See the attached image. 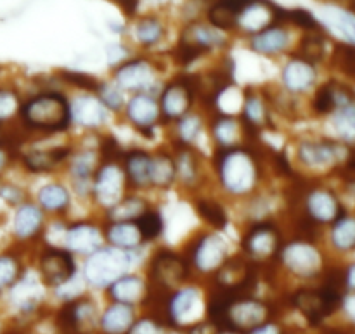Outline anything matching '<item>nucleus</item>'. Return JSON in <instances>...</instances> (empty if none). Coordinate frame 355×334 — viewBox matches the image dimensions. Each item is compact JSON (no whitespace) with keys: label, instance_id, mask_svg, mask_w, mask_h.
Segmentation results:
<instances>
[{"label":"nucleus","instance_id":"obj_27","mask_svg":"<svg viewBox=\"0 0 355 334\" xmlns=\"http://www.w3.org/2000/svg\"><path fill=\"white\" fill-rule=\"evenodd\" d=\"M210 134L215 148H234V146L246 144L241 120L232 114H215L214 120L210 121Z\"/></svg>","mask_w":355,"mask_h":334},{"label":"nucleus","instance_id":"obj_48","mask_svg":"<svg viewBox=\"0 0 355 334\" xmlns=\"http://www.w3.org/2000/svg\"><path fill=\"white\" fill-rule=\"evenodd\" d=\"M286 21L288 23L295 24V26L302 28L307 33H322L324 28L322 24L315 19V16L312 12L305 9H290L286 10Z\"/></svg>","mask_w":355,"mask_h":334},{"label":"nucleus","instance_id":"obj_35","mask_svg":"<svg viewBox=\"0 0 355 334\" xmlns=\"http://www.w3.org/2000/svg\"><path fill=\"white\" fill-rule=\"evenodd\" d=\"M24 260L14 249L0 252V295L9 291L24 276Z\"/></svg>","mask_w":355,"mask_h":334},{"label":"nucleus","instance_id":"obj_52","mask_svg":"<svg viewBox=\"0 0 355 334\" xmlns=\"http://www.w3.org/2000/svg\"><path fill=\"white\" fill-rule=\"evenodd\" d=\"M17 155H19V148L14 146L12 142L0 141V179L9 172L10 166L17 161Z\"/></svg>","mask_w":355,"mask_h":334},{"label":"nucleus","instance_id":"obj_31","mask_svg":"<svg viewBox=\"0 0 355 334\" xmlns=\"http://www.w3.org/2000/svg\"><path fill=\"white\" fill-rule=\"evenodd\" d=\"M173 184H177V173L172 151L158 149L156 152H153L151 189L168 191Z\"/></svg>","mask_w":355,"mask_h":334},{"label":"nucleus","instance_id":"obj_37","mask_svg":"<svg viewBox=\"0 0 355 334\" xmlns=\"http://www.w3.org/2000/svg\"><path fill=\"white\" fill-rule=\"evenodd\" d=\"M205 130V120L200 113L191 111L184 118L173 123V141L179 144L194 146Z\"/></svg>","mask_w":355,"mask_h":334},{"label":"nucleus","instance_id":"obj_44","mask_svg":"<svg viewBox=\"0 0 355 334\" xmlns=\"http://www.w3.org/2000/svg\"><path fill=\"white\" fill-rule=\"evenodd\" d=\"M333 128L343 141H355V103L340 106L333 113Z\"/></svg>","mask_w":355,"mask_h":334},{"label":"nucleus","instance_id":"obj_24","mask_svg":"<svg viewBox=\"0 0 355 334\" xmlns=\"http://www.w3.org/2000/svg\"><path fill=\"white\" fill-rule=\"evenodd\" d=\"M315 80H318L315 66L298 58H291V61H288L281 71L283 89L291 96H300V94L309 92L315 85Z\"/></svg>","mask_w":355,"mask_h":334},{"label":"nucleus","instance_id":"obj_39","mask_svg":"<svg viewBox=\"0 0 355 334\" xmlns=\"http://www.w3.org/2000/svg\"><path fill=\"white\" fill-rule=\"evenodd\" d=\"M134 222L137 224V229L141 232V238L144 245L158 241L163 236V232H165V218H163V215L158 210H155L151 206L146 211H142Z\"/></svg>","mask_w":355,"mask_h":334},{"label":"nucleus","instance_id":"obj_21","mask_svg":"<svg viewBox=\"0 0 355 334\" xmlns=\"http://www.w3.org/2000/svg\"><path fill=\"white\" fill-rule=\"evenodd\" d=\"M241 123L253 134L260 135V132L266 128H272V111H270L269 100L266 92L255 89H246L243 94L241 114H239Z\"/></svg>","mask_w":355,"mask_h":334},{"label":"nucleus","instance_id":"obj_20","mask_svg":"<svg viewBox=\"0 0 355 334\" xmlns=\"http://www.w3.org/2000/svg\"><path fill=\"white\" fill-rule=\"evenodd\" d=\"M99 152L97 149H75L68 161L69 180L71 187L78 196H92L94 173L99 166Z\"/></svg>","mask_w":355,"mask_h":334},{"label":"nucleus","instance_id":"obj_49","mask_svg":"<svg viewBox=\"0 0 355 334\" xmlns=\"http://www.w3.org/2000/svg\"><path fill=\"white\" fill-rule=\"evenodd\" d=\"M205 54H207V52L201 51L200 47L193 45L191 42L184 40V38H179V42H177V45L173 47V51H172L173 61H175L177 64L184 66V68L189 64H193V62H196L198 59L203 58Z\"/></svg>","mask_w":355,"mask_h":334},{"label":"nucleus","instance_id":"obj_55","mask_svg":"<svg viewBox=\"0 0 355 334\" xmlns=\"http://www.w3.org/2000/svg\"><path fill=\"white\" fill-rule=\"evenodd\" d=\"M342 307L345 310V314L349 315L350 321L355 322V293L349 295V297H343Z\"/></svg>","mask_w":355,"mask_h":334},{"label":"nucleus","instance_id":"obj_7","mask_svg":"<svg viewBox=\"0 0 355 334\" xmlns=\"http://www.w3.org/2000/svg\"><path fill=\"white\" fill-rule=\"evenodd\" d=\"M184 256L193 274L215 276L229 258L227 241L217 231L200 232L189 241Z\"/></svg>","mask_w":355,"mask_h":334},{"label":"nucleus","instance_id":"obj_51","mask_svg":"<svg viewBox=\"0 0 355 334\" xmlns=\"http://www.w3.org/2000/svg\"><path fill=\"white\" fill-rule=\"evenodd\" d=\"M0 201H3L7 206L17 208L26 201V193L23 187L12 182H0Z\"/></svg>","mask_w":355,"mask_h":334},{"label":"nucleus","instance_id":"obj_33","mask_svg":"<svg viewBox=\"0 0 355 334\" xmlns=\"http://www.w3.org/2000/svg\"><path fill=\"white\" fill-rule=\"evenodd\" d=\"M180 38L191 42L193 45L200 47L201 51H205L208 54L210 51L218 47H224L225 38L222 37V33L218 30H215L214 26H208L203 23H189L186 26V30L182 31Z\"/></svg>","mask_w":355,"mask_h":334},{"label":"nucleus","instance_id":"obj_29","mask_svg":"<svg viewBox=\"0 0 355 334\" xmlns=\"http://www.w3.org/2000/svg\"><path fill=\"white\" fill-rule=\"evenodd\" d=\"M107 295L114 304H123V305H135L139 301L146 300L148 295V284L144 279L135 274H125L120 279L114 281L111 286L106 288Z\"/></svg>","mask_w":355,"mask_h":334},{"label":"nucleus","instance_id":"obj_45","mask_svg":"<svg viewBox=\"0 0 355 334\" xmlns=\"http://www.w3.org/2000/svg\"><path fill=\"white\" fill-rule=\"evenodd\" d=\"M96 96L99 97L101 103L104 104L110 113H121L125 107V94L118 89L114 83L101 82L96 90Z\"/></svg>","mask_w":355,"mask_h":334},{"label":"nucleus","instance_id":"obj_54","mask_svg":"<svg viewBox=\"0 0 355 334\" xmlns=\"http://www.w3.org/2000/svg\"><path fill=\"white\" fill-rule=\"evenodd\" d=\"M214 2L218 3V6L225 7V9L231 10V12H234L236 16L239 17V14H241L243 10L253 2V0H214Z\"/></svg>","mask_w":355,"mask_h":334},{"label":"nucleus","instance_id":"obj_56","mask_svg":"<svg viewBox=\"0 0 355 334\" xmlns=\"http://www.w3.org/2000/svg\"><path fill=\"white\" fill-rule=\"evenodd\" d=\"M248 334H279V329H277L274 324H269V322H267V324L259 326V328H255Z\"/></svg>","mask_w":355,"mask_h":334},{"label":"nucleus","instance_id":"obj_23","mask_svg":"<svg viewBox=\"0 0 355 334\" xmlns=\"http://www.w3.org/2000/svg\"><path fill=\"white\" fill-rule=\"evenodd\" d=\"M200 305V291L194 286L179 288L172 291L163 301V317L166 324H180L186 321L193 312L198 310Z\"/></svg>","mask_w":355,"mask_h":334},{"label":"nucleus","instance_id":"obj_3","mask_svg":"<svg viewBox=\"0 0 355 334\" xmlns=\"http://www.w3.org/2000/svg\"><path fill=\"white\" fill-rule=\"evenodd\" d=\"M193 272L184 253L162 248L148 260V295L149 300L162 301L172 291L179 290Z\"/></svg>","mask_w":355,"mask_h":334},{"label":"nucleus","instance_id":"obj_46","mask_svg":"<svg viewBox=\"0 0 355 334\" xmlns=\"http://www.w3.org/2000/svg\"><path fill=\"white\" fill-rule=\"evenodd\" d=\"M208 23L218 31H232L238 30V16L225 7L218 6V3H211L207 10Z\"/></svg>","mask_w":355,"mask_h":334},{"label":"nucleus","instance_id":"obj_58","mask_svg":"<svg viewBox=\"0 0 355 334\" xmlns=\"http://www.w3.org/2000/svg\"><path fill=\"white\" fill-rule=\"evenodd\" d=\"M153 2H156V3H163V2H166V0H153Z\"/></svg>","mask_w":355,"mask_h":334},{"label":"nucleus","instance_id":"obj_59","mask_svg":"<svg viewBox=\"0 0 355 334\" xmlns=\"http://www.w3.org/2000/svg\"><path fill=\"white\" fill-rule=\"evenodd\" d=\"M354 12H355V3H354Z\"/></svg>","mask_w":355,"mask_h":334},{"label":"nucleus","instance_id":"obj_16","mask_svg":"<svg viewBox=\"0 0 355 334\" xmlns=\"http://www.w3.org/2000/svg\"><path fill=\"white\" fill-rule=\"evenodd\" d=\"M75 149L71 146H54V148H30L19 149L17 163L21 168L31 175H44L69 161Z\"/></svg>","mask_w":355,"mask_h":334},{"label":"nucleus","instance_id":"obj_14","mask_svg":"<svg viewBox=\"0 0 355 334\" xmlns=\"http://www.w3.org/2000/svg\"><path fill=\"white\" fill-rule=\"evenodd\" d=\"M300 203L302 213L307 215L319 227L333 224L336 218H340L345 213L336 193L328 189V187H311V189H305L300 194Z\"/></svg>","mask_w":355,"mask_h":334},{"label":"nucleus","instance_id":"obj_42","mask_svg":"<svg viewBox=\"0 0 355 334\" xmlns=\"http://www.w3.org/2000/svg\"><path fill=\"white\" fill-rule=\"evenodd\" d=\"M324 19L328 21L329 26L338 30V33L349 42L350 45H355V17L352 12L340 7H326Z\"/></svg>","mask_w":355,"mask_h":334},{"label":"nucleus","instance_id":"obj_19","mask_svg":"<svg viewBox=\"0 0 355 334\" xmlns=\"http://www.w3.org/2000/svg\"><path fill=\"white\" fill-rule=\"evenodd\" d=\"M103 229L92 220H76L64 227L62 248L71 255L89 256L103 246Z\"/></svg>","mask_w":355,"mask_h":334},{"label":"nucleus","instance_id":"obj_38","mask_svg":"<svg viewBox=\"0 0 355 334\" xmlns=\"http://www.w3.org/2000/svg\"><path fill=\"white\" fill-rule=\"evenodd\" d=\"M148 208L149 203L139 194H125L113 208L104 211V217H106V220H135Z\"/></svg>","mask_w":355,"mask_h":334},{"label":"nucleus","instance_id":"obj_1","mask_svg":"<svg viewBox=\"0 0 355 334\" xmlns=\"http://www.w3.org/2000/svg\"><path fill=\"white\" fill-rule=\"evenodd\" d=\"M267 158L260 144L215 148L214 170L222 191L236 197L257 193L263 179Z\"/></svg>","mask_w":355,"mask_h":334},{"label":"nucleus","instance_id":"obj_40","mask_svg":"<svg viewBox=\"0 0 355 334\" xmlns=\"http://www.w3.org/2000/svg\"><path fill=\"white\" fill-rule=\"evenodd\" d=\"M326 55V38L322 33H305L298 42V49L293 58L304 59L311 64H318Z\"/></svg>","mask_w":355,"mask_h":334},{"label":"nucleus","instance_id":"obj_4","mask_svg":"<svg viewBox=\"0 0 355 334\" xmlns=\"http://www.w3.org/2000/svg\"><path fill=\"white\" fill-rule=\"evenodd\" d=\"M200 75L180 73L159 89L158 104L163 125H173L193 111L200 97Z\"/></svg>","mask_w":355,"mask_h":334},{"label":"nucleus","instance_id":"obj_2","mask_svg":"<svg viewBox=\"0 0 355 334\" xmlns=\"http://www.w3.org/2000/svg\"><path fill=\"white\" fill-rule=\"evenodd\" d=\"M16 120L24 137L45 139L62 134L73 125L71 100L58 89H42L23 97Z\"/></svg>","mask_w":355,"mask_h":334},{"label":"nucleus","instance_id":"obj_10","mask_svg":"<svg viewBox=\"0 0 355 334\" xmlns=\"http://www.w3.org/2000/svg\"><path fill=\"white\" fill-rule=\"evenodd\" d=\"M113 83L123 94H155L158 87V68L146 58L121 61L113 71Z\"/></svg>","mask_w":355,"mask_h":334},{"label":"nucleus","instance_id":"obj_11","mask_svg":"<svg viewBox=\"0 0 355 334\" xmlns=\"http://www.w3.org/2000/svg\"><path fill=\"white\" fill-rule=\"evenodd\" d=\"M270 315V307L262 300L253 297L236 298L231 301L227 312H225L224 328L220 331H236L250 333L259 326L267 324Z\"/></svg>","mask_w":355,"mask_h":334},{"label":"nucleus","instance_id":"obj_36","mask_svg":"<svg viewBox=\"0 0 355 334\" xmlns=\"http://www.w3.org/2000/svg\"><path fill=\"white\" fill-rule=\"evenodd\" d=\"M329 241L338 253L355 252V217L343 213L336 218L331 224Z\"/></svg>","mask_w":355,"mask_h":334},{"label":"nucleus","instance_id":"obj_8","mask_svg":"<svg viewBox=\"0 0 355 334\" xmlns=\"http://www.w3.org/2000/svg\"><path fill=\"white\" fill-rule=\"evenodd\" d=\"M37 272L42 284L52 290H62L76 279L75 256L62 246H42L37 255Z\"/></svg>","mask_w":355,"mask_h":334},{"label":"nucleus","instance_id":"obj_22","mask_svg":"<svg viewBox=\"0 0 355 334\" xmlns=\"http://www.w3.org/2000/svg\"><path fill=\"white\" fill-rule=\"evenodd\" d=\"M45 213L37 203L24 201L16 208L12 217V236L17 243L37 241L44 232Z\"/></svg>","mask_w":355,"mask_h":334},{"label":"nucleus","instance_id":"obj_32","mask_svg":"<svg viewBox=\"0 0 355 334\" xmlns=\"http://www.w3.org/2000/svg\"><path fill=\"white\" fill-rule=\"evenodd\" d=\"M193 208L194 211H196L198 217H200L205 224L210 225L214 231L220 232L229 225L227 210H225L224 204H222L218 200H215V197L211 196L194 197Z\"/></svg>","mask_w":355,"mask_h":334},{"label":"nucleus","instance_id":"obj_28","mask_svg":"<svg viewBox=\"0 0 355 334\" xmlns=\"http://www.w3.org/2000/svg\"><path fill=\"white\" fill-rule=\"evenodd\" d=\"M288 45H290V33L281 24H270L250 38V49L260 55H277L286 51Z\"/></svg>","mask_w":355,"mask_h":334},{"label":"nucleus","instance_id":"obj_13","mask_svg":"<svg viewBox=\"0 0 355 334\" xmlns=\"http://www.w3.org/2000/svg\"><path fill=\"white\" fill-rule=\"evenodd\" d=\"M125 120L134 127L135 132L146 139L155 137V130L162 125L158 96L153 94H132L123 107Z\"/></svg>","mask_w":355,"mask_h":334},{"label":"nucleus","instance_id":"obj_12","mask_svg":"<svg viewBox=\"0 0 355 334\" xmlns=\"http://www.w3.org/2000/svg\"><path fill=\"white\" fill-rule=\"evenodd\" d=\"M127 184L120 163L101 161L94 173L92 200L107 211L125 196Z\"/></svg>","mask_w":355,"mask_h":334},{"label":"nucleus","instance_id":"obj_6","mask_svg":"<svg viewBox=\"0 0 355 334\" xmlns=\"http://www.w3.org/2000/svg\"><path fill=\"white\" fill-rule=\"evenodd\" d=\"M134 253L113 246H101L83 262V279L97 290L111 286L114 281L128 274L130 267L134 265Z\"/></svg>","mask_w":355,"mask_h":334},{"label":"nucleus","instance_id":"obj_18","mask_svg":"<svg viewBox=\"0 0 355 334\" xmlns=\"http://www.w3.org/2000/svg\"><path fill=\"white\" fill-rule=\"evenodd\" d=\"M343 149L333 139H304L297 146V159L307 168H322L343 161Z\"/></svg>","mask_w":355,"mask_h":334},{"label":"nucleus","instance_id":"obj_15","mask_svg":"<svg viewBox=\"0 0 355 334\" xmlns=\"http://www.w3.org/2000/svg\"><path fill=\"white\" fill-rule=\"evenodd\" d=\"M172 156L175 161L177 182L187 191H198L205 182L203 155L196 146L172 142Z\"/></svg>","mask_w":355,"mask_h":334},{"label":"nucleus","instance_id":"obj_43","mask_svg":"<svg viewBox=\"0 0 355 334\" xmlns=\"http://www.w3.org/2000/svg\"><path fill=\"white\" fill-rule=\"evenodd\" d=\"M21 100L23 96L19 90L9 85H0V127L9 128V125L16 120Z\"/></svg>","mask_w":355,"mask_h":334},{"label":"nucleus","instance_id":"obj_9","mask_svg":"<svg viewBox=\"0 0 355 334\" xmlns=\"http://www.w3.org/2000/svg\"><path fill=\"white\" fill-rule=\"evenodd\" d=\"M277 265L300 279H314L322 274V255L315 243L295 238L283 245Z\"/></svg>","mask_w":355,"mask_h":334},{"label":"nucleus","instance_id":"obj_5","mask_svg":"<svg viewBox=\"0 0 355 334\" xmlns=\"http://www.w3.org/2000/svg\"><path fill=\"white\" fill-rule=\"evenodd\" d=\"M284 245L283 231L269 218H259L241 236V255L257 265H276Z\"/></svg>","mask_w":355,"mask_h":334},{"label":"nucleus","instance_id":"obj_25","mask_svg":"<svg viewBox=\"0 0 355 334\" xmlns=\"http://www.w3.org/2000/svg\"><path fill=\"white\" fill-rule=\"evenodd\" d=\"M73 123L89 130H97L104 127L110 118V111L104 107L96 94H80L71 103Z\"/></svg>","mask_w":355,"mask_h":334},{"label":"nucleus","instance_id":"obj_47","mask_svg":"<svg viewBox=\"0 0 355 334\" xmlns=\"http://www.w3.org/2000/svg\"><path fill=\"white\" fill-rule=\"evenodd\" d=\"M333 61L336 68L349 80L355 82V45L338 44L333 52Z\"/></svg>","mask_w":355,"mask_h":334},{"label":"nucleus","instance_id":"obj_50","mask_svg":"<svg viewBox=\"0 0 355 334\" xmlns=\"http://www.w3.org/2000/svg\"><path fill=\"white\" fill-rule=\"evenodd\" d=\"M59 76H61V80L64 83L83 90L85 94H96L97 87H99L101 83L97 78H94V76L82 71H66V69H62V71H59Z\"/></svg>","mask_w":355,"mask_h":334},{"label":"nucleus","instance_id":"obj_34","mask_svg":"<svg viewBox=\"0 0 355 334\" xmlns=\"http://www.w3.org/2000/svg\"><path fill=\"white\" fill-rule=\"evenodd\" d=\"M135 322L130 305L113 304L101 317V328L106 334H127Z\"/></svg>","mask_w":355,"mask_h":334},{"label":"nucleus","instance_id":"obj_30","mask_svg":"<svg viewBox=\"0 0 355 334\" xmlns=\"http://www.w3.org/2000/svg\"><path fill=\"white\" fill-rule=\"evenodd\" d=\"M37 204L44 213L64 215L71 204V194L64 184L49 182L38 189Z\"/></svg>","mask_w":355,"mask_h":334},{"label":"nucleus","instance_id":"obj_17","mask_svg":"<svg viewBox=\"0 0 355 334\" xmlns=\"http://www.w3.org/2000/svg\"><path fill=\"white\" fill-rule=\"evenodd\" d=\"M120 166L125 175L127 191L139 193V191L151 189V151L144 148L123 149V155L120 158Z\"/></svg>","mask_w":355,"mask_h":334},{"label":"nucleus","instance_id":"obj_41","mask_svg":"<svg viewBox=\"0 0 355 334\" xmlns=\"http://www.w3.org/2000/svg\"><path fill=\"white\" fill-rule=\"evenodd\" d=\"M165 37V26L156 16H146L135 24V38L146 49L158 45Z\"/></svg>","mask_w":355,"mask_h":334},{"label":"nucleus","instance_id":"obj_26","mask_svg":"<svg viewBox=\"0 0 355 334\" xmlns=\"http://www.w3.org/2000/svg\"><path fill=\"white\" fill-rule=\"evenodd\" d=\"M103 238L107 246L123 249V252H135L142 248L141 232L134 220H106L103 225Z\"/></svg>","mask_w":355,"mask_h":334},{"label":"nucleus","instance_id":"obj_53","mask_svg":"<svg viewBox=\"0 0 355 334\" xmlns=\"http://www.w3.org/2000/svg\"><path fill=\"white\" fill-rule=\"evenodd\" d=\"M127 334H162V324L155 317L141 319L132 324Z\"/></svg>","mask_w":355,"mask_h":334},{"label":"nucleus","instance_id":"obj_57","mask_svg":"<svg viewBox=\"0 0 355 334\" xmlns=\"http://www.w3.org/2000/svg\"><path fill=\"white\" fill-rule=\"evenodd\" d=\"M217 334H241V333H236V331H218Z\"/></svg>","mask_w":355,"mask_h":334}]
</instances>
